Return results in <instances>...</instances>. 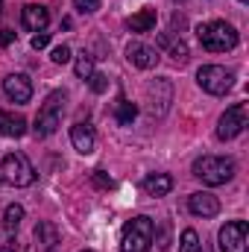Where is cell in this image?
Instances as JSON below:
<instances>
[{
	"mask_svg": "<svg viewBox=\"0 0 249 252\" xmlns=\"http://www.w3.org/2000/svg\"><path fill=\"white\" fill-rule=\"evenodd\" d=\"M244 129H247V103H235V106H229L220 115V121H217V138L220 141H232Z\"/></svg>",
	"mask_w": 249,
	"mask_h": 252,
	"instance_id": "cell-7",
	"label": "cell"
},
{
	"mask_svg": "<svg viewBox=\"0 0 249 252\" xmlns=\"http://www.w3.org/2000/svg\"><path fill=\"white\" fill-rule=\"evenodd\" d=\"M235 170H238V167H235V161H232V158H226V156H202V158H196V161H193V176H196L199 182L211 185V188L232 182Z\"/></svg>",
	"mask_w": 249,
	"mask_h": 252,
	"instance_id": "cell-2",
	"label": "cell"
},
{
	"mask_svg": "<svg viewBox=\"0 0 249 252\" xmlns=\"http://www.w3.org/2000/svg\"><path fill=\"white\" fill-rule=\"evenodd\" d=\"M73 6H76V12H82V15H91V12L100 9V0H73Z\"/></svg>",
	"mask_w": 249,
	"mask_h": 252,
	"instance_id": "cell-27",
	"label": "cell"
},
{
	"mask_svg": "<svg viewBox=\"0 0 249 252\" xmlns=\"http://www.w3.org/2000/svg\"><path fill=\"white\" fill-rule=\"evenodd\" d=\"M0 132H3L6 138H21V135L27 132L24 115H12V112H3V109H0Z\"/></svg>",
	"mask_w": 249,
	"mask_h": 252,
	"instance_id": "cell-18",
	"label": "cell"
},
{
	"mask_svg": "<svg viewBox=\"0 0 249 252\" xmlns=\"http://www.w3.org/2000/svg\"><path fill=\"white\" fill-rule=\"evenodd\" d=\"M241 3H249V0H241Z\"/></svg>",
	"mask_w": 249,
	"mask_h": 252,
	"instance_id": "cell-33",
	"label": "cell"
},
{
	"mask_svg": "<svg viewBox=\"0 0 249 252\" xmlns=\"http://www.w3.org/2000/svg\"><path fill=\"white\" fill-rule=\"evenodd\" d=\"M12 41H15V32H12L9 27H3V30H0V47H9Z\"/></svg>",
	"mask_w": 249,
	"mask_h": 252,
	"instance_id": "cell-30",
	"label": "cell"
},
{
	"mask_svg": "<svg viewBox=\"0 0 249 252\" xmlns=\"http://www.w3.org/2000/svg\"><path fill=\"white\" fill-rule=\"evenodd\" d=\"M158 44L170 50V56H173L176 64H185L187 56H190V53H187V44L182 41V38H176V35H158Z\"/></svg>",
	"mask_w": 249,
	"mask_h": 252,
	"instance_id": "cell-19",
	"label": "cell"
},
{
	"mask_svg": "<svg viewBox=\"0 0 249 252\" xmlns=\"http://www.w3.org/2000/svg\"><path fill=\"white\" fill-rule=\"evenodd\" d=\"M0 247H3V252H24V250H27L15 235H12V238H6V244H0Z\"/></svg>",
	"mask_w": 249,
	"mask_h": 252,
	"instance_id": "cell-29",
	"label": "cell"
},
{
	"mask_svg": "<svg viewBox=\"0 0 249 252\" xmlns=\"http://www.w3.org/2000/svg\"><path fill=\"white\" fill-rule=\"evenodd\" d=\"M0 12H3V0H0Z\"/></svg>",
	"mask_w": 249,
	"mask_h": 252,
	"instance_id": "cell-31",
	"label": "cell"
},
{
	"mask_svg": "<svg viewBox=\"0 0 249 252\" xmlns=\"http://www.w3.org/2000/svg\"><path fill=\"white\" fill-rule=\"evenodd\" d=\"M153 235H156V226L150 217L138 214L126 220V226L121 229V252H150Z\"/></svg>",
	"mask_w": 249,
	"mask_h": 252,
	"instance_id": "cell-3",
	"label": "cell"
},
{
	"mask_svg": "<svg viewBox=\"0 0 249 252\" xmlns=\"http://www.w3.org/2000/svg\"><path fill=\"white\" fill-rule=\"evenodd\" d=\"M196 38L205 50L211 53H226V50H235L238 47V30L226 21H208V24H199L196 27Z\"/></svg>",
	"mask_w": 249,
	"mask_h": 252,
	"instance_id": "cell-1",
	"label": "cell"
},
{
	"mask_svg": "<svg viewBox=\"0 0 249 252\" xmlns=\"http://www.w3.org/2000/svg\"><path fill=\"white\" fill-rule=\"evenodd\" d=\"M35 241H38V247L44 252H56V247H59V232H56V226H53L50 220H41V223L35 226Z\"/></svg>",
	"mask_w": 249,
	"mask_h": 252,
	"instance_id": "cell-16",
	"label": "cell"
},
{
	"mask_svg": "<svg viewBox=\"0 0 249 252\" xmlns=\"http://www.w3.org/2000/svg\"><path fill=\"white\" fill-rule=\"evenodd\" d=\"M88 85H91V91H94V94H103V91L109 88V76H106V73H97V70H94V73L88 76Z\"/></svg>",
	"mask_w": 249,
	"mask_h": 252,
	"instance_id": "cell-24",
	"label": "cell"
},
{
	"mask_svg": "<svg viewBox=\"0 0 249 252\" xmlns=\"http://www.w3.org/2000/svg\"><path fill=\"white\" fill-rule=\"evenodd\" d=\"M30 44H32V50H44V47L50 44V32H35Z\"/></svg>",
	"mask_w": 249,
	"mask_h": 252,
	"instance_id": "cell-28",
	"label": "cell"
},
{
	"mask_svg": "<svg viewBox=\"0 0 249 252\" xmlns=\"http://www.w3.org/2000/svg\"><path fill=\"white\" fill-rule=\"evenodd\" d=\"M50 59H53L56 64H67L70 62V47H67V44H59V47L50 53Z\"/></svg>",
	"mask_w": 249,
	"mask_h": 252,
	"instance_id": "cell-26",
	"label": "cell"
},
{
	"mask_svg": "<svg viewBox=\"0 0 249 252\" xmlns=\"http://www.w3.org/2000/svg\"><path fill=\"white\" fill-rule=\"evenodd\" d=\"M179 252H205L202 250V241L193 229H185L182 232V241H179Z\"/></svg>",
	"mask_w": 249,
	"mask_h": 252,
	"instance_id": "cell-22",
	"label": "cell"
},
{
	"mask_svg": "<svg viewBox=\"0 0 249 252\" xmlns=\"http://www.w3.org/2000/svg\"><path fill=\"white\" fill-rule=\"evenodd\" d=\"M135 118H138V106L121 97V100L115 103V121H118L121 126H132V121H135Z\"/></svg>",
	"mask_w": 249,
	"mask_h": 252,
	"instance_id": "cell-20",
	"label": "cell"
},
{
	"mask_svg": "<svg viewBox=\"0 0 249 252\" xmlns=\"http://www.w3.org/2000/svg\"><path fill=\"white\" fill-rule=\"evenodd\" d=\"M82 252H94V250H82Z\"/></svg>",
	"mask_w": 249,
	"mask_h": 252,
	"instance_id": "cell-32",
	"label": "cell"
},
{
	"mask_svg": "<svg viewBox=\"0 0 249 252\" xmlns=\"http://www.w3.org/2000/svg\"><path fill=\"white\" fill-rule=\"evenodd\" d=\"M21 220H24V208H21V205H9L6 214H3V229H6L9 235H15V229L21 226Z\"/></svg>",
	"mask_w": 249,
	"mask_h": 252,
	"instance_id": "cell-21",
	"label": "cell"
},
{
	"mask_svg": "<svg viewBox=\"0 0 249 252\" xmlns=\"http://www.w3.org/2000/svg\"><path fill=\"white\" fill-rule=\"evenodd\" d=\"M91 182L97 185L100 190H109V188H115V182L109 179V173H103V170H94V176H91Z\"/></svg>",
	"mask_w": 249,
	"mask_h": 252,
	"instance_id": "cell-25",
	"label": "cell"
},
{
	"mask_svg": "<svg viewBox=\"0 0 249 252\" xmlns=\"http://www.w3.org/2000/svg\"><path fill=\"white\" fill-rule=\"evenodd\" d=\"M126 59L135 64V67H141V70H153L161 56H158L156 47H147V44H141V41H129V47H126Z\"/></svg>",
	"mask_w": 249,
	"mask_h": 252,
	"instance_id": "cell-11",
	"label": "cell"
},
{
	"mask_svg": "<svg viewBox=\"0 0 249 252\" xmlns=\"http://www.w3.org/2000/svg\"><path fill=\"white\" fill-rule=\"evenodd\" d=\"M0 179L12 188H27L35 182V167L24 153H6L0 161Z\"/></svg>",
	"mask_w": 249,
	"mask_h": 252,
	"instance_id": "cell-4",
	"label": "cell"
},
{
	"mask_svg": "<svg viewBox=\"0 0 249 252\" xmlns=\"http://www.w3.org/2000/svg\"><path fill=\"white\" fill-rule=\"evenodd\" d=\"M187 208H190V214L193 217H214L217 211H220V199L214 196V193H205V190H199V193H190L187 196Z\"/></svg>",
	"mask_w": 249,
	"mask_h": 252,
	"instance_id": "cell-12",
	"label": "cell"
},
{
	"mask_svg": "<svg viewBox=\"0 0 249 252\" xmlns=\"http://www.w3.org/2000/svg\"><path fill=\"white\" fill-rule=\"evenodd\" d=\"M64 100H67V94H64V91H53V94H47L44 106H41V109H38V115H35V126H32L38 138H50V135L62 126Z\"/></svg>",
	"mask_w": 249,
	"mask_h": 252,
	"instance_id": "cell-5",
	"label": "cell"
},
{
	"mask_svg": "<svg viewBox=\"0 0 249 252\" xmlns=\"http://www.w3.org/2000/svg\"><path fill=\"white\" fill-rule=\"evenodd\" d=\"M249 226L247 220H232L220 229V252H247L249 250Z\"/></svg>",
	"mask_w": 249,
	"mask_h": 252,
	"instance_id": "cell-8",
	"label": "cell"
},
{
	"mask_svg": "<svg viewBox=\"0 0 249 252\" xmlns=\"http://www.w3.org/2000/svg\"><path fill=\"white\" fill-rule=\"evenodd\" d=\"M144 190H147V196H167L173 190V176L170 173H153L144 179Z\"/></svg>",
	"mask_w": 249,
	"mask_h": 252,
	"instance_id": "cell-15",
	"label": "cell"
},
{
	"mask_svg": "<svg viewBox=\"0 0 249 252\" xmlns=\"http://www.w3.org/2000/svg\"><path fill=\"white\" fill-rule=\"evenodd\" d=\"M147 94H150V109H153V115H167V109H170V103H173V85H170V79H156V82H150V88H147Z\"/></svg>",
	"mask_w": 249,
	"mask_h": 252,
	"instance_id": "cell-9",
	"label": "cell"
},
{
	"mask_svg": "<svg viewBox=\"0 0 249 252\" xmlns=\"http://www.w3.org/2000/svg\"><path fill=\"white\" fill-rule=\"evenodd\" d=\"M21 24H24V30H30V32H44V27L50 24V12H47L44 6L27 3V6L21 9Z\"/></svg>",
	"mask_w": 249,
	"mask_h": 252,
	"instance_id": "cell-13",
	"label": "cell"
},
{
	"mask_svg": "<svg viewBox=\"0 0 249 252\" xmlns=\"http://www.w3.org/2000/svg\"><path fill=\"white\" fill-rule=\"evenodd\" d=\"M70 144H73L76 153L91 156L94 147H97V135H94V129H91L88 124H73L70 126Z\"/></svg>",
	"mask_w": 249,
	"mask_h": 252,
	"instance_id": "cell-14",
	"label": "cell"
},
{
	"mask_svg": "<svg viewBox=\"0 0 249 252\" xmlns=\"http://www.w3.org/2000/svg\"><path fill=\"white\" fill-rule=\"evenodd\" d=\"M73 70H76V76H79V79H88V76L94 73V56L82 50V53L76 56V64H73Z\"/></svg>",
	"mask_w": 249,
	"mask_h": 252,
	"instance_id": "cell-23",
	"label": "cell"
},
{
	"mask_svg": "<svg viewBox=\"0 0 249 252\" xmlns=\"http://www.w3.org/2000/svg\"><path fill=\"white\" fill-rule=\"evenodd\" d=\"M3 91H6L9 100H15V103H21V106L32 100V82H30L27 73H9V76L3 79Z\"/></svg>",
	"mask_w": 249,
	"mask_h": 252,
	"instance_id": "cell-10",
	"label": "cell"
},
{
	"mask_svg": "<svg viewBox=\"0 0 249 252\" xmlns=\"http://www.w3.org/2000/svg\"><path fill=\"white\" fill-rule=\"evenodd\" d=\"M156 21H158V12H156L153 6H147V9L135 12V15L126 21V27H129L132 32H150V30L156 27Z\"/></svg>",
	"mask_w": 249,
	"mask_h": 252,
	"instance_id": "cell-17",
	"label": "cell"
},
{
	"mask_svg": "<svg viewBox=\"0 0 249 252\" xmlns=\"http://www.w3.org/2000/svg\"><path fill=\"white\" fill-rule=\"evenodd\" d=\"M196 82H199L202 91H208V94H214V97H223V94L232 88L235 76H232V70H226V67H220V64H202V67L196 70Z\"/></svg>",
	"mask_w": 249,
	"mask_h": 252,
	"instance_id": "cell-6",
	"label": "cell"
}]
</instances>
